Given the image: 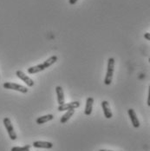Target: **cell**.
I'll return each mask as SVG.
<instances>
[{
  "label": "cell",
  "instance_id": "cell-1",
  "mask_svg": "<svg viewBox=\"0 0 150 151\" xmlns=\"http://www.w3.org/2000/svg\"><path fill=\"white\" fill-rule=\"evenodd\" d=\"M57 61V56H51L47 60H45L43 63H40V64L36 65V66L30 67L27 70V71H28L29 74H36V73L44 71L45 69H47L50 66H51L52 64H54Z\"/></svg>",
  "mask_w": 150,
  "mask_h": 151
},
{
  "label": "cell",
  "instance_id": "cell-15",
  "mask_svg": "<svg viewBox=\"0 0 150 151\" xmlns=\"http://www.w3.org/2000/svg\"><path fill=\"white\" fill-rule=\"evenodd\" d=\"M144 37H145V38H146L147 40L150 41V33H149V32L145 33V34H144Z\"/></svg>",
  "mask_w": 150,
  "mask_h": 151
},
{
  "label": "cell",
  "instance_id": "cell-14",
  "mask_svg": "<svg viewBox=\"0 0 150 151\" xmlns=\"http://www.w3.org/2000/svg\"><path fill=\"white\" fill-rule=\"evenodd\" d=\"M30 145H25L23 147H13L11 151H30Z\"/></svg>",
  "mask_w": 150,
  "mask_h": 151
},
{
  "label": "cell",
  "instance_id": "cell-5",
  "mask_svg": "<svg viewBox=\"0 0 150 151\" xmlns=\"http://www.w3.org/2000/svg\"><path fill=\"white\" fill-rule=\"evenodd\" d=\"M16 76H17L18 78H20L22 81H24V82L27 84L28 87H32V86H34V81L30 78V76L25 75L22 70H17V71L16 72Z\"/></svg>",
  "mask_w": 150,
  "mask_h": 151
},
{
  "label": "cell",
  "instance_id": "cell-19",
  "mask_svg": "<svg viewBox=\"0 0 150 151\" xmlns=\"http://www.w3.org/2000/svg\"><path fill=\"white\" fill-rule=\"evenodd\" d=\"M149 63H150V58H149Z\"/></svg>",
  "mask_w": 150,
  "mask_h": 151
},
{
  "label": "cell",
  "instance_id": "cell-12",
  "mask_svg": "<svg viewBox=\"0 0 150 151\" xmlns=\"http://www.w3.org/2000/svg\"><path fill=\"white\" fill-rule=\"evenodd\" d=\"M53 118H54V116L51 115V114H49V115H45V116H43L37 117V120H36V122L40 125V124H44V123L53 120Z\"/></svg>",
  "mask_w": 150,
  "mask_h": 151
},
{
  "label": "cell",
  "instance_id": "cell-6",
  "mask_svg": "<svg viewBox=\"0 0 150 151\" xmlns=\"http://www.w3.org/2000/svg\"><path fill=\"white\" fill-rule=\"evenodd\" d=\"M79 107H80V103L78 101H75V102H71L69 104H63L62 105H59L57 108V110L65 111V110H70V109H75Z\"/></svg>",
  "mask_w": 150,
  "mask_h": 151
},
{
  "label": "cell",
  "instance_id": "cell-2",
  "mask_svg": "<svg viewBox=\"0 0 150 151\" xmlns=\"http://www.w3.org/2000/svg\"><path fill=\"white\" fill-rule=\"evenodd\" d=\"M115 70V59L113 58H108V67H107V73L104 79V83L106 85H110L112 83L113 75Z\"/></svg>",
  "mask_w": 150,
  "mask_h": 151
},
{
  "label": "cell",
  "instance_id": "cell-3",
  "mask_svg": "<svg viewBox=\"0 0 150 151\" xmlns=\"http://www.w3.org/2000/svg\"><path fill=\"white\" fill-rule=\"evenodd\" d=\"M3 122H4V127H5V129L7 130V133L9 135V137L11 138V140L15 141L16 139L17 138V136L16 134L13 125H12L11 122L10 120V118L9 117H4V120H3Z\"/></svg>",
  "mask_w": 150,
  "mask_h": 151
},
{
  "label": "cell",
  "instance_id": "cell-7",
  "mask_svg": "<svg viewBox=\"0 0 150 151\" xmlns=\"http://www.w3.org/2000/svg\"><path fill=\"white\" fill-rule=\"evenodd\" d=\"M32 146L36 149H52L53 148V143L50 142H43V141H36L33 142Z\"/></svg>",
  "mask_w": 150,
  "mask_h": 151
},
{
  "label": "cell",
  "instance_id": "cell-18",
  "mask_svg": "<svg viewBox=\"0 0 150 151\" xmlns=\"http://www.w3.org/2000/svg\"><path fill=\"white\" fill-rule=\"evenodd\" d=\"M99 151H113V150H100Z\"/></svg>",
  "mask_w": 150,
  "mask_h": 151
},
{
  "label": "cell",
  "instance_id": "cell-9",
  "mask_svg": "<svg viewBox=\"0 0 150 151\" xmlns=\"http://www.w3.org/2000/svg\"><path fill=\"white\" fill-rule=\"evenodd\" d=\"M102 108H103V110L104 113V116L107 119H110L113 116V114H112V111L110 109L108 102V101H103L102 102Z\"/></svg>",
  "mask_w": 150,
  "mask_h": 151
},
{
  "label": "cell",
  "instance_id": "cell-16",
  "mask_svg": "<svg viewBox=\"0 0 150 151\" xmlns=\"http://www.w3.org/2000/svg\"><path fill=\"white\" fill-rule=\"evenodd\" d=\"M147 104H148V106H149L150 107V85H149V96H148Z\"/></svg>",
  "mask_w": 150,
  "mask_h": 151
},
{
  "label": "cell",
  "instance_id": "cell-11",
  "mask_svg": "<svg viewBox=\"0 0 150 151\" xmlns=\"http://www.w3.org/2000/svg\"><path fill=\"white\" fill-rule=\"evenodd\" d=\"M56 92L57 96V103L59 105H62L64 104V95H63V91L61 86H57L56 88Z\"/></svg>",
  "mask_w": 150,
  "mask_h": 151
},
{
  "label": "cell",
  "instance_id": "cell-17",
  "mask_svg": "<svg viewBox=\"0 0 150 151\" xmlns=\"http://www.w3.org/2000/svg\"><path fill=\"white\" fill-rule=\"evenodd\" d=\"M77 1H78V0H69V3H70V4H71V5H74Z\"/></svg>",
  "mask_w": 150,
  "mask_h": 151
},
{
  "label": "cell",
  "instance_id": "cell-8",
  "mask_svg": "<svg viewBox=\"0 0 150 151\" xmlns=\"http://www.w3.org/2000/svg\"><path fill=\"white\" fill-rule=\"evenodd\" d=\"M128 116L131 120V122L133 124V127L135 128V129H138L140 127V122H139V119L136 116V113L135 112V110L133 109H129L128 110Z\"/></svg>",
  "mask_w": 150,
  "mask_h": 151
},
{
  "label": "cell",
  "instance_id": "cell-13",
  "mask_svg": "<svg viewBox=\"0 0 150 151\" xmlns=\"http://www.w3.org/2000/svg\"><path fill=\"white\" fill-rule=\"evenodd\" d=\"M74 113H75V110L74 109H70V110H67V112L61 117L60 119V122L62 124H63V123H65V122H67L70 120V118L74 115Z\"/></svg>",
  "mask_w": 150,
  "mask_h": 151
},
{
  "label": "cell",
  "instance_id": "cell-4",
  "mask_svg": "<svg viewBox=\"0 0 150 151\" xmlns=\"http://www.w3.org/2000/svg\"><path fill=\"white\" fill-rule=\"evenodd\" d=\"M3 87L4 89H7V90H12V91H17L21 92V93H27L28 92V88L23 86V85H20V84H17L15 83H10V82H6L3 84Z\"/></svg>",
  "mask_w": 150,
  "mask_h": 151
},
{
  "label": "cell",
  "instance_id": "cell-10",
  "mask_svg": "<svg viewBox=\"0 0 150 151\" xmlns=\"http://www.w3.org/2000/svg\"><path fill=\"white\" fill-rule=\"evenodd\" d=\"M93 104H94V98L93 97H89L86 100V105H85V109H84V114L86 116H90L93 110Z\"/></svg>",
  "mask_w": 150,
  "mask_h": 151
}]
</instances>
